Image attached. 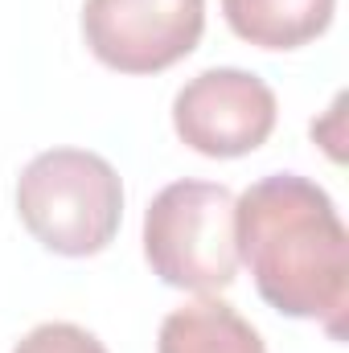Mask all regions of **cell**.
<instances>
[{"label": "cell", "mask_w": 349, "mask_h": 353, "mask_svg": "<svg viewBox=\"0 0 349 353\" xmlns=\"http://www.w3.org/2000/svg\"><path fill=\"white\" fill-rule=\"evenodd\" d=\"M337 0H222L230 33L255 50H300L333 25Z\"/></svg>", "instance_id": "cell-7"}, {"label": "cell", "mask_w": 349, "mask_h": 353, "mask_svg": "<svg viewBox=\"0 0 349 353\" xmlns=\"http://www.w3.org/2000/svg\"><path fill=\"white\" fill-rule=\"evenodd\" d=\"M279 123V99L259 74L239 66H210L173 94L177 140L210 161H239L259 152Z\"/></svg>", "instance_id": "cell-4"}, {"label": "cell", "mask_w": 349, "mask_h": 353, "mask_svg": "<svg viewBox=\"0 0 349 353\" xmlns=\"http://www.w3.org/2000/svg\"><path fill=\"white\" fill-rule=\"evenodd\" d=\"M140 243L161 283L193 296L226 292L239 275L235 193L197 176L165 185L144 210Z\"/></svg>", "instance_id": "cell-3"}, {"label": "cell", "mask_w": 349, "mask_h": 353, "mask_svg": "<svg viewBox=\"0 0 349 353\" xmlns=\"http://www.w3.org/2000/svg\"><path fill=\"white\" fill-rule=\"evenodd\" d=\"M206 33V0H83V41L115 74H161Z\"/></svg>", "instance_id": "cell-5"}, {"label": "cell", "mask_w": 349, "mask_h": 353, "mask_svg": "<svg viewBox=\"0 0 349 353\" xmlns=\"http://www.w3.org/2000/svg\"><path fill=\"white\" fill-rule=\"evenodd\" d=\"M341 123H346V94L333 99V107L325 111V119H312V140H317V144L329 152V161H337V165H341V144H346Z\"/></svg>", "instance_id": "cell-9"}, {"label": "cell", "mask_w": 349, "mask_h": 353, "mask_svg": "<svg viewBox=\"0 0 349 353\" xmlns=\"http://www.w3.org/2000/svg\"><path fill=\"white\" fill-rule=\"evenodd\" d=\"M239 267L255 292L292 316L317 321L346 341L349 321V230L333 197L304 173H267L235 197Z\"/></svg>", "instance_id": "cell-1"}, {"label": "cell", "mask_w": 349, "mask_h": 353, "mask_svg": "<svg viewBox=\"0 0 349 353\" xmlns=\"http://www.w3.org/2000/svg\"><path fill=\"white\" fill-rule=\"evenodd\" d=\"M157 353H267V345L235 304L197 296L161 321Z\"/></svg>", "instance_id": "cell-6"}, {"label": "cell", "mask_w": 349, "mask_h": 353, "mask_svg": "<svg viewBox=\"0 0 349 353\" xmlns=\"http://www.w3.org/2000/svg\"><path fill=\"white\" fill-rule=\"evenodd\" d=\"M12 353H107V345L74 321H46V325H33L12 345Z\"/></svg>", "instance_id": "cell-8"}, {"label": "cell", "mask_w": 349, "mask_h": 353, "mask_svg": "<svg viewBox=\"0 0 349 353\" xmlns=\"http://www.w3.org/2000/svg\"><path fill=\"white\" fill-rule=\"evenodd\" d=\"M17 218L54 255L90 259L123 222V181L90 148H46L17 176Z\"/></svg>", "instance_id": "cell-2"}]
</instances>
